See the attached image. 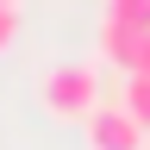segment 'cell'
<instances>
[{"label": "cell", "instance_id": "obj_1", "mask_svg": "<svg viewBox=\"0 0 150 150\" xmlns=\"http://www.w3.org/2000/svg\"><path fill=\"white\" fill-rule=\"evenodd\" d=\"M38 100H44L50 119H88L100 106V69L94 63H56L38 81Z\"/></svg>", "mask_w": 150, "mask_h": 150}, {"label": "cell", "instance_id": "obj_2", "mask_svg": "<svg viewBox=\"0 0 150 150\" xmlns=\"http://www.w3.org/2000/svg\"><path fill=\"white\" fill-rule=\"evenodd\" d=\"M81 125H88V150H150V131L125 106H94Z\"/></svg>", "mask_w": 150, "mask_h": 150}, {"label": "cell", "instance_id": "obj_3", "mask_svg": "<svg viewBox=\"0 0 150 150\" xmlns=\"http://www.w3.org/2000/svg\"><path fill=\"white\" fill-rule=\"evenodd\" d=\"M138 50H144V31H125V25H112V19H100V56L106 63H119L131 75L138 69Z\"/></svg>", "mask_w": 150, "mask_h": 150}, {"label": "cell", "instance_id": "obj_4", "mask_svg": "<svg viewBox=\"0 0 150 150\" xmlns=\"http://www.w3.org/2000/svg\"><path fill=\"white\" fill-rule=\"evenodd\" d=\"M106 19L125 31H144L150 38V0H106Z\"/></svg>", "mask_w": 150, "mask_h": 150}, {"label": "cell", "instance_id": "obj_5", "mask_svg": "<svg viewBox=\"0 0 150 150\" xmlns=\"http://www.w3.org/2000/svg\"><path fill=\"white\" fill-rule=\"evenodd\" d=\"M125 112L150 131V75H125Z\"/></svg>", "mask_w": 150, "mask_h": 150}, {"label": "cell", "instance_id": "obj_6", "mask_svg": "<svg viewBox=\"0 0 150 150\" xmlns=\"http://www.w3.org/2000/svg\"><path fill=\"white\" fill-rule=\"evenodd\" d=\"M13 38H19V6H13V0H0V56L13 50Z\"/></svg>", "mask_w": 150, "mask_h": 150}, {"label": "cell", "instance_id": "obj_7", "mask_svg": "<svg viewBox=\"0 0 150 150\" xmlns=\"http://www.w3.org/2000/svg\"><path fill=\"white\" fill-rule=\"evenodd\" d=\"M131 75H150V38H144V50H138V69Z\"/></svg>", "mask_w": 150, "mask_h": 150}]
</instances>
